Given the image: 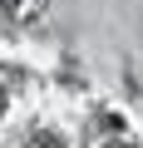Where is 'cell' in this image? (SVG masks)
I'll return each instance as SVG.
<instances>
[{
	"mask_svg": "<svg viewBox=\"0 0 143 148\" xmlns=\"http://www.w3.org/2000/svg\"><path fill=\"white\" fill-rule=\"evenodd\" d=\"M104 148H138V143H133V138H128V133H118V138H109V143H104Z\"/></svg>",
	"mask_w": 143,
	"mask_h": 148,
	"instance_id": "cell-3",
	"label": "cell"
},
{
	"mask_svg": "<svg viewBox=\"0 0 143 148\" xmlns=\"http://www.w3.org/2000/svg\"><path fill=\"white\" fill-rule=\"evenodd\" d=\"M0 119H5V84H0Z\"/></svg>",
	"mask_w": 143,
	"mask_h": 148,
	"instance_id": "cell-4",
	"label": "cell"
},
{
	"mask_svg": "<svg viewBox=\"0 0 143 148\" xmlns=\"http://www.w3.org/2000/svg\"><path fill=\"white\" fill-rule=\"evenodd\" d=\"M35 143H40V148H64V138H59V133H35Z\"/></svg>",
	"mask_w": 143,
	"mask_h": 148,
	"instance_id": "cell-2",
	"label": "cell"
},
{
	"mask_svg": "<svg viewBox=\"0 0 143 148\" xmlns=\"http://www.w3.org/2000/svg\"><path fill=\"white\" fill-rule=\"evenodd\" d=\"M44 10H49V0H5V15L15 25H35V20H44Z\"/></svg>",
	"mask_w": 143,
	"mask_h": 148,
	"instance_id": "cell-1",
	"label": "cell"
}]
</instances>
